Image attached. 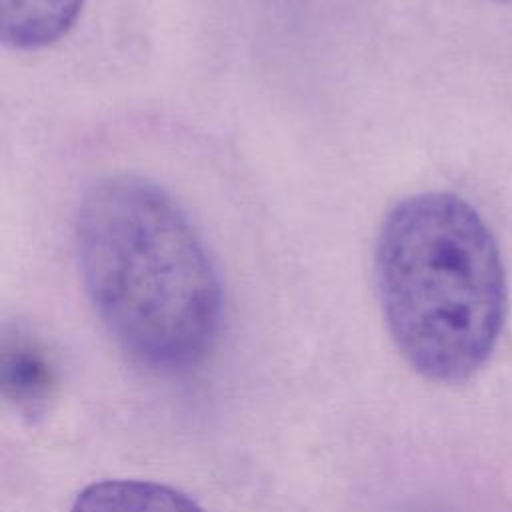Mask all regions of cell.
Returning <instances> with one entry per match:
<instances>
[{
    "label": "cell",
    "instance_id": "obj_1",
    "mask_svg": "<svg viewBox=\"0 0 512 512\" xmlns=\"http://www.w3.org/2000/svg\"><path fill=\"white\" fill-rule=\"evenodd\" d=\"M74 238L90 304L134 362L174 374L212 352L224 320L220 276L164 188L134 174L94 182Z\"/></svg>",
    "mask_w": 512,
    "mask_h": 512
},
{
    "label": "cell",
    "instance_id": "obj_2",
    "mask_svg": "<svg viewBox=\"0 0 512 512\" xmlns=\"http://www.w3.org/2000/svg\"><path fill=\"white\" fill-rule=\"evenodd\" d=\"M386 328L422 378L460 384L492 356L506 272L482 216L450 192L412 194L386 214L374 250Z\"/></svg>",
    "mask_w": 512,
    "mask_h": 512
},
{
    "label": "cell",
    "instance_id": "obj_3",
    "mask_svg": "<svg viewBox=\"0 0 512 512\" xmlns=\"http://www.w3.org/2000/svg\"><path fill=\"white\" fill-rule=\"evenodd\" d=\"M84 0H0V38L14 50H40L64 38Z\"/></svg>",
    "mask_w": 512,
    "mask_h": 512
},
{
    "label": "cell",
    "instance_id": "obj_4",
    "mask_svg": "<svg viewBox=\"0 0 512 512\" xmlns=\"http://www.w3.org/2000/svg\"><path fill=\"white\" fill-rule=\"evenodd\" d=\"M70 512H206L184 492L134 478H108L88 484Z\"/></svg>",
    "mask_w": 512,
    "mask_h": 512
},
{
    "label": "cell",
    "instance_id": "obj_5",
    "mask_svg": "<svg viewBox=\"0 0 512 512\" xmlns=\"http://www.w3.org/2000/svg\"><path fill=\"white\" fill-rule=\"evenodd\" d=\"M2 390L22 412H40L52 396L54 370L42 348L22 334L6 336L2 344Z\"/></svg>",
    "mask_w": 512,
    "mask_h": 512
}]
</instances>
